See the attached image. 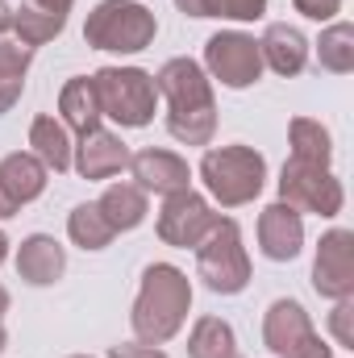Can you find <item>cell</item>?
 <instances>
[{
  "mask_svg": "<svg viewBox=\"0 0 354 358\" xmlns=\"http://www.w3.org/2000/svg\"><path fill=\"white\" fill-rule=\"evenodd\" d=\"M204 76L217 80L221 88H250L263 80V55L259 42L242 29H221L204 42Z\"/></svg>",
  "mask_w": 354,
  "mask_h": 358,
  "instance_id": "cell-9",
  "label": "cell"
},
{
  "mask_svg": "<svg viewBox=\"0 0 354 358\" xmlns=\"http://www.w3.org/2000/svg\"><path fill=\"white\" fill-rule=\"evenodd\" d=\"M279 200L292 204L296 213H317V217H338L346 204L342 179L321 163H300L288 159L279 171Z\"/></svg>",
  "mask_w": 354,
  "mask_h": 358,
  "instance_id": "cell-8",
  "label": "cell"
},
{
  "mask_svg": "<svg viewBox=\"0 0 354 358\" xmlns=\"http://www.w3.org/2000/svg\"><path fill=\"white\" fill-rule=\"evenodd\" d=\"M71 167L84 179H113L129 167V146L113 129H92V134L80 138V146L71 155Z\"/></svg>",
  "mask_w": 354,
  "mask_h": 358,
  "instance_id": "cell-14",
  "label": "cell"
},
{
  "mask_svg": "<svg viewBox=\"0 0 354 358\" xmlns=\"http://www.w3.org/2000/svg\"><path fill=\"white\" fill-rule=\"evenodd\" d=\"M288 142H292V159H300V163H321V167H330V159H334V138H330V129H325L321 121H313V117H296V121L288 125Z\"/></svg>",
  "mask_w": 354,
  "mask_h": 358,
  "instance_id": "cell-23",
  "label": "cell"
},
{
  "mask_svg": "<svg viewBox=\"0 0 354 358\" xmlns=\"http://www.w3.org/2000/svg\"><path fill=\"white\" fill-rule=\"evenodd\" d=\"M313 287L325 300H346V296H354V234L351 229L321 234L317 259H313Z\"/></svg>",
  "mask_w": 354,
  "mask_h": 358,
  "instance_id": "cell-11",
  "label": "cell"
},
{
  "mask_svg": "<svg viewBox=\"0 0 354 358\" xmlns=\"http://www.w3.org/2000/svg\"><path fill=\"white\" fill-rule=\"evenodd\" d=\"M63 29H67V17H63V13H50V8H38L34 0H21V4L13 8V34L21 38L25 50L55 42Z\"/></svg>",
  "mask_w": 354,
  "mask_h": 358,
  "instance_id": "cell-21",
  "label": "cell"
},
{
  "mask_svg": "<svg viewBox=\"0 0 354 358\" xmlns=\"http://www.w3.org/2000/svg\"><path fill=\"white\" fill-rule=\"evenodd\" d=\"M8 259V238H4V229H0V263Z\"/></svg>",
  "mask_w": 354,
  "mask_h": 358,
  "instance_id": "cell-35",
  "label": "cell"
},
{
  "mask_svg": "<svg viewBox=\"0 0 354 358\" xmlns=\"http://www.w3.org/2000/svg\"><path fill=\"white\" fill-rule=\"evenodd\" d=\"M196 275L217 296H238L250 283V255L242 246V229L234 217H217V225L196 246Z\"/></svg>",
  "mask_w": 354,
  "mask_h": 358,
  "instance_id": "cell-6",
  "label": "cell"
},
{
  "mask_svg": "<svg viewBox=\"0 0 354 358\" xmlns=\"http://www.w3.org/2000/svg\"><path fill=\"white\" fill-rule=\"evenodd\" d=\"M71 358H92V355H71Z\"/></svg>",
  "mask_w": 354,
  "mask_h": 358,
  "instance_id": "cell-37",
  "label": "cell"
},
{
  "mask_svg": "<svg viewBox=\"0 0 354 358\" xmlns=\"http://www.w3.org/2000/svg\"><path fill=\"white\" fill-rule=\"evenodd\" d=\"M96 208L104 213V221H108L117 234L138 229V225L146 221V213H150L146 192H142L138 183H108V187H104V196L96 200Z\"/></svg>",
  "mask_w": 354,
  "mask_h": 358,
  "instance_id": "cell-20",
  "label": "cell"
},
{
  "mask_svg": "<svg viewBox=\"0 0 354 358\" xmlns=\"http://www.w3.org/2000/svg\"><path fill=\"white\" fill-rule=\"evenodd\" d=\"M29 146H34L29 155H38L46 171H55V176L71 171L76 146H71V134H67L63 121H55V117H34V125H29Z\"/></svg>",
  "mask_w": 354,
  "mask_h": 358,
  "instance_id": "cell-19",
  "label": "cell"
},
{
  "mask_svg": "<svg viewBox=\"0 0 354 358\" xmlns=\"http://www.w3.org/2000/svg\"><path fill=\"white\" fill-rule=\"evenodd\" d=\"M63 271H67V250L50 234L21 238V246H17V275L29 287H50V283L63 279Z\"/></svg>",
  "mask_w": 354,
  "mask_h": 358,
  "instance_id": "cell-16",
  "label": "cell"
},
{
  "mask_svg": "<svg viewBox=\"0 0 354 358\" xmlns=\"http://www.w3.org/2000/svg\"><path fill=\"white\" fill-rule=\"evenodd\" d=\"M200 179L221 208H242L259 200L267 183V159L255 146H208L200 159Z\"/></svg>",
  "mask_w": 354,
  "mask_h": 358,
  "instance_id": "cell-3",
  "label": "cell"
},
{
  "mask_svg": "<svg viewBox=\"0 0 354 358\" xmlns=\"http://www.w3.org/2000/svg\"><path fill=\"white\" fill-rule=\"evenodd\" d=\"M59 121L67 125V134H92L100 129V100H96V88H92L88 76H76L67 80L63 92H59Z\"/></svg>",
  "mask_w": 354,
  "mask_h": 358,
  "instance_id": "cell-18",
  "label": "cell"
},
{
  "mask_svg": "<svg viewBox=\"0 0 354 358\" xmlns=\"http://www.w3.org/2000/svg\"><path fill=\"white\" fill-rule=\"evenodd\" d=\"M4 29H13V8L0 0V34H4Z\"/></svg>",
  "mask_w": 354,
  "mask_h": 358,
  "instance_id": "cell-33",
  "label": "cell"
},
{
  "mask_svg": "<svg viewBox=\"0 0 354 358\" xmlns=\"http://www.w3.org/2000/svg\"><path fill=\"white\" fill-rule=\"evenodd\" d=\"M155 92L167 100V134L183 146H208L217 134L213 80L196 59H167L155 76Z\"/></svg>",
  "mask_w": 354,
  "mask_h": 358,
  "instance_id": "cell-1",
  "label": "cell"
},
{
  "mask_svg": "<svg viewBox=\"0 0 354 358\" xmlns=\"http://www.w3.org/2000/svg\"><path fill=\"white\" fill-rule=\"evenodd\" d=\"M317 67L330 71V76H351L354 71V25L351 21H334L330 29H321Z\"/></svg>",
  "mask_w": 354,
  "mask_h": 358,
  "instance_id": "cell-24",
  "label": "cell"
},
{
  "mask_svg": "<svg viewBox=\"0 0 354 358\" xmlns=\"http://www.w3.org/2000/svg\"><path fill=\"white\" fill-rule=\"evenodd\" d=\"M351 317H354V296H346V300H334V313H330V329H334L338 346H346V350H354Z\"/></svg>",
  "mask_w": 354,
  "mask_h": 358,
  "instance_id": "cell-28",
  "label": "cell"
},
{
  "mask_svg": "<svg viewBox=\"0 0 354 358\" xmlns=\"http://www.w3.org/2000/svg\"><path fill=\"white\" fill-rule=\"evenodd\" d=\"M29 59H34V50H25L21 42H4L0 38V117L21 100L25 76H29Z\"/></svg>",
  "mask_w": 354,
  "mask_h": 358,
  "instance_id": "cell-25",
  "label": "cell"
},
{
  "mask_svg": "<svg viewBox=\"0 0 354 358\" xmlns=\"http://www.w3.org/2000/svg\"><path fill=\"white\" fill-rule=\"evenodd\" d=\"M259 250L271 263H292L304 250V213L275 200L259 213Z\"/></svg>",
  "mask_w": 354,
  "mask_h": 358,
  "instance_id": "cell-12",
  "label": "cell"
},
{
  "mask_svg": "<svg viewBox=\"0 0 354 358\" xmlns=\"http://www.w3.org/2000/svg\"><path fill=\"white\" fill-rule=\"evenodd\" d=\"M259 55H263V67L292 80L309 67V38L288 21H271L263 29V38H259Z\"/></svg>",
  "mask_w": 354,
  "mask_h": 358,
  "instance_id": "cell-15",
  "label": "cell"
},
{
  "mask_svg": "<svg viewBox=\"0 0 354 358\" xmlns=\"http://www.w3.org/2000/svg\"><path fill=\"white\" fill-rule=\"evenodd\" d=\"M192 313V279L176 263H150L129 313V329L146 346H167Z\"/></svg>",
  "mask_w": 354,
  "mask_h": 358,
  "instance_id": "cell-2",
  "label": "cell"
},
{
  "mask_svg": "<svg viewBox=\"0 0 354 358\" xmlns=\"http://www.w3.org/2000/svg\"><path fill=\"white\" fill-rule=\"evenodd\" d=\"M4 313H8V287L0 283V317H4Z\"/></svg>",
  "mask_w": 354,
  "mask_h": 358,
  "instance_id": "cell-34",
  "label": "cell"
},
{
  "mask_svg": "<svg viewBox=\"0 0 354 358\" xmlns=\"http://www.w3.org/2000/svg\"><path fill=\"white\" fill-rule=\"evenodd\" d=\"M129 171H134V183L142 192H155V196H176V192L192 187V167L179 159L176 150L146 146V150L129 155Z\"/></svg>",
  "mask_w": 354,
  "mask_h": 358,
  "instance_id": "cell-13",
  "label": "cell"
},
{
  "mask_svg": "<svg viewBox=\"0 0 354 358\" xmlns=\"http://www.w3.org/2000/svg\"><path fill=\"white\" fill-rule=\"evenodd\" d=\"M292 4H296V13L309 17V21H334V17L342 13V0H292Z\"/></svg>",
  "mask_w": 354,
  "mask_h": 358,
  "instance_id": "cell-29",
  "label": "cell"
},
{
  "mask_svg": "<svg viewBox=\"0 0 354 358\" xmlns=\"http://www.w3.org/2000/svg\"><path fill=\"white\" fill-rule=\"evenodd\" d=\"M238 355L234 325L221 317H200L187 334V358H229Z\"/></svg>",
  "mask_w": 354,
  "mask_h": 358,
  "instance_id": "cell-22",
  "label": "cell"
},
{
  "mask_svg": "<svg viewBox=\"0 0 354 358\" xmlns=\"http://www.w3.org/2000/svg\"><path fill=\"white\" fill-rule=\"evenodd\" d=\"M4 346H8V334H4V325H0V355H4Z\"/></svg>",
  "mask_w": 354,
  "mask_h": 358,
  "instance_id": "cell-36",
  "label": "cell"
},
{
  "mask_svg": "<svg viewBox=\"0 0 354 358\" xmlns=\"http://www.w3.org/2000/svg\"><path fill=\"white\" fill-rule=\"evenodd\" d=\"M46 176H50V171H46L42 159L29 155V150H13V155L0 159V183H4V192L13 196L17 208L29 204V200H38V196L46 192Z\"/></svg>",
  "mask_w": 354,
  "mask_h": 358,
  "instance_id": "cell-17",
  "label": "cell"
},
{
  "mask_svg": "<svg viewBox=\"0 0 354 358\" xmlns=\"http://www.w3.org/2000/svg\"><path fill=\"white\" fill-rule=\"evenodd\" d=\"M183 17H221V21H259L267 0H176Z\"/></svg>",
  "mask_w": 354,
  "mask_h": 358,
  "instance_id": "cell-27",
  "label": "cell"
},
{
  "mask_svg": "<svg viewBox=\"0 0 354 358\" xmlns=\"http://www.w3.org/2000/svg\"><path fill=\"white\" fill-rule=\"evenodd\" d=\"M108 358H167L159 346H146V342H121V346H108Z\"/></svg>",
  "mask_w": 354,
  "mask_h": 358,
  "instance_id": "cell-30",
  "label": "cell"
},
{
  "mask_svg": "<svg viewBox=\"0 0 354 358\" xmlns=\"http://www.w3.org/2000/svg\"><path fill=\"white\" fill-rule=\"evenodd\" d=\"M8 217H17V204H13V196L4 192V183H0V221H8Z\"/></svg>",
  "mask_w": 354,
  "mask_h": 358,
  "instance_id": "cell-31",
  "label": "cell"
},
{
  "mask_svg": "<svg viewBox=\"0 0 354 358\" xmlns=\"http://www.w3.org/2000/svg\"><path fill=\"white\" fill-rule=\"evenodd\" d=\"M263 346L275 358H334L300 300L283 296L263 313Z\"/></svg>",
  "mask_w": 354,
  "mask_h": 358,
  "instance_id": "cell-7",
  "label": "cell"
},
{
  "mask_svg": "<svg viewBox=\"0 0 354 358\" xmlns=\"http://www.w3.org/2000/svg\"><path fill=\"white\" fill-rule=\"evenodd\" d=\"M155 34H159V21L138 0H100L84 21V42L92 50H113V55L146 50Z\"/></svg>",
  "mask_w": 354,
  "mask_h": 358,
  "instance_id": "cell-4",
  "label": "cell"
},
{
  "mask_svg": "<svg viewBox=\"0 0 354 358\" xmlns=\"http://www.w3.org/2000/svg\"><path fill=\"white\" fill-rule=\"evenodd\" d=\"M213 225H217L213 204L192 187L176 192V196H163V208H159V221H155L159 238L167 246H176V250H196Z\"/></svg>",
  "mask_w": 354,
  "mask_h": 358,
  "instance_id": "cell-10",
  "label": "cell"
},
{
  "mask_svg": "<svg viewBox=\"0 0 354 358\" xmlns=\"http://www.w3.org/2000/svg\"><path fill=\"white\" fill-rule=\"evenodd\" d=\"M34 4H38V8H50V13H63V17H67L76 0H34Z\"/></svg>",
  "mask_w": 354,
  "mask_h": 358,
  "instance_id": "cell-32",
  "label": "cell"
},
{
  "mask_svg": "<svg viewBox=\"0 0 354 358\" xmlns=\"http://www.w3.org/2000/svg\"><path fill=\"white\" fill-rule=\"evenodd\" d=\"M92 88L100 100V117L117 121L121 129H142L155 121V76L142 67H100L92 76Z\"/></svg>",
  "mask_w": 354,
  "mask_h": 358,
  "instance_id": "cell-5",
  "label": "cell"
},
{
  "mask_svg": "<svg viewBox=\"0 0 354 358\" xmlns=\"http://www.w3.org/2000/svg\"><path fill=\"white\" fill-rule=\"evenodd\" d=\"M67 238H71L80 250H104V246L117 238V229L104 221V213H100L96 200H92V204H76V208H71V217H67Z\"/></svg>",
  "mask_w": 354,
  "mask_h": 358,
  "instance_id": "cell-26",
  "label": "cell"
},
{
  "mask_svg": "<svg viewBox=\"0 0 354 358\" xmlns=\"http://www.w3.org/2000/svg\"><path fill=\"white\" fill-rule=\"evenodd\" d=\"M229 358H238V355H229Z\"/></svg>",
  "mask_w": 354,
  "mask_h": 358,
  "instance_id": "cell-38",
  "label": "cell"
}]
</instances>
